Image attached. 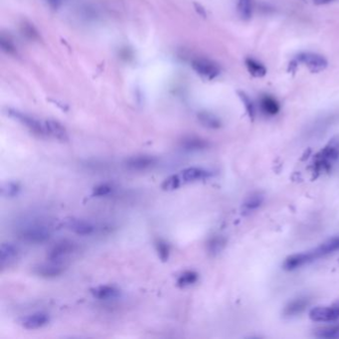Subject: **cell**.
<instances>
[{"label": "cell", "mask_w": 339, "mask_h": 339, "mask_svg": "<svg viewBox=\"0 0 339 339\" xmlns=\"http://www.w3.org/2000/svg\"><path fill=\"white\" fill-rule=\"evenodd\" d=\"M337 251H339V236L333 237L326 242L322 243L320 246L311 251L292 255L286 260L284 266L287 270H294L304 265H307L321 257L333 254Z\"/></svg>", "instance_id": "obj_1"}, {"label": "cell", "mask_w": 339, "mask_h": 339, "mask_svg": "<svg viewBox=\"0 0 339 339\" xmlns=\"http://www.w3.org/2000/svg\"><path fill=\"white\" fill-rule=\"evenodd\" d=\"M50 230L41 224H30L20 229L19 237L29 244H42L50 238Z\"/></svg>", "instance_id": "obj_2"}, {"label": "cell", "mask_w": 339, "mask_h": 339, "mask_svg": "<svg viewBox=\"0 0 339 339\" xmlns=\"http://www.w3.org/2000/svg\"><path fill=\"white\" fill-rule=\"evenodd\" d=\"M10 117H12L14 120L19 122L22 126H24L27 130H29L33 135L39 137V138H45L47 136V132L45 129V124L41 123L39 120L35 119L34 117H31L29 115H26L24 112L15 110V109H9Z\"/></svg>", "instance_id": "obj_3"}, {"label": "cell", "mask_w": 339, "mask_h": 339, "mask_svg": "<svg viewBox=\"0 0 339 339\" xmlns=\"http://www.w3.org/2000/svg\"><path fill=\"white\" fill-rule=\"evenodd\" d=\"M339 138L332 139L328 145L325 146L317 155L315 160V166L317 170H323L328 168L338 157Z\"/></svg>", "instance_id": "obj_4"}, {"label": "cell", "mask_w": 339, "mask_h": 339, "mask_svg": "<svg viewBox=\"0 0 339 339\" xmlns=\"http://www.w3.org/2000/svg\"><path fill=\"white\" fill-rule=\"evenodd\" d=\"M77 251V245L72 241L64 240L58 242L52 247L49 252V261L63 264L65 260H67L73 253Z\"/></svg>", "instance_id": "obj_5"}, {"label": "cell", "mask_w": 339, "mask_h": 339, "mask_svg": "<svg viewBox=\"0 0 339 339\" xmlns=\"http://www.w3.org/2000/svg\"><path fill=\"white\" fill-rule=\"evenodd\" d=\"M309 317L317 322H330L339 318V301L328 306H317L310 310Z\"/></svg>", "instance_id": "obj_6"}, {"label": "cell", "mask_w": 339, "mask_h": 339, "mask_svg": "<svg viewBox=\"0 0 339 339\" xmlns=\"http://www.w3.org/2000/svg\"><path fill=\"white\" fill-rule=\"evenodd\" d=\"M194 71L200 76L209 80L215 79L220 74V68L216 63L204 58L194 59L191 63Z\"/></svg>", "instance_id": "obj_7"}, {"label": "cell", "mask_w": 339, "mask_h": 339, "mask_svg": "<svg viewBox=\"0 0 339 339\" xmlns=\"http://www.w3.org/2000/svg\"><path fill=\"white\" fill-rule=\"evenodd\" d=\"M297 61L305 65L312 73L321 72L327 67V61L322 56L313 53H301L297 56Z\"/></svg>", "instance_id": "obj_8"}, {"label": "cell", "mask_w": 339, "mask_h": 339, "mask_svg": "<svg viewBox=\"0 0 339 339\" xmlns=\"http://www.w3.org/2000/svg\"><path fill=\"white\" fill-rule=\"evenodd\" d=\"M156 164V159L150 155H136L128 158L125 165L133 171H145Z\"/></svg>", "instance_id": "obj_9"}, {"label": "cell", "mask_w": 339, "mask_h": 339, "mask_svg": "<svg viewBox=\"0 0 339 339\" xmlns=\"http://www.w3.org/2000/svg\"><path fill=\"white\" fill-rule=\"evenodd\" d=\"M64 270L65 267L63 264L50 261L49 263L35 266L33 269V273L42 278H55L60 276L64 272Z\"/></svg>", "instance_id": "obj_10"}, {"label": "cell", "mask_w": 339, "mask_h": 339, "mask_svg": "<svg viewBox=\"0 0 339 339\" xmlns=\"http://www.w3.org/2000/svg\"><path fill=\"white\" fill-rule=\"evenodd\" d=\"M65 226L68 230L81 236L91 235L95 231V226L91 222L82 219L71 218L65 222Z\"/></svg>", "instance_id": "obj_11"}, {"label": "cell", "mask_w": 339, "mask_h": 339, "mask_svg": "<svg viewBox=\"0 0 339 339\" xmlns=\"http://www.w3.org/2000/svg\"><path fill=\"white\" fill-rule=\"evenodd\" d=\"M18 248L11 243H3L0 247V268L1 270L9 267L15 262L18 256Z\"/></svg>", "instance_id": "obj_12"}, {"label": "cell", "mask_w": 339, "mask_h": 339, "mask_svg": "<svg viewBox=\"0 0 339 339\" xmlns=\"http://www.w3.org/2000/svg\"><path fill=\"white\" fill-rule=\"evenodd\" d=\"M49 322V315L44 312H36L21 319V325L29 330H34L45 326Z\"/></svg>", "instance_id": "obj_13"}, {"label": "cell", "mask_w": 339, "mask_h": 339, "mask_svg": "<svg viewBox=\"0 0 339 339\" xmlns=\"http://www.w3.org/2000/svg\"><path fill=\"white\" fill-rule=\"evenodd\" d=\"M44 124H45V129H46L48 137H51L59 142L68 141L67 130L62 124L54 120H47L44 122Z\"/></svg>", "instance_id": "obj_14"}, {"label": "cell", "mask_w": 339, "mask_h": 339, "mask_svg": "<svg viewBox=\"0 0 339 339\" xmlns=\"http://www.w3.org/2000/svg\"><path fill=\"white\" fill-rule=\"evenodd\" d=\"M309 301L310 300L307 297H299L291 300L290 303L286 305L284 309V315L287 317H293L299 315L309 305Z\"/></svg>", "instance_id": "obj_15"}, {"label": "cell", "mask_w": 339, "mask_h": 339, "mask_svg": "<svg viewBox=\"0 0 339 339\" xmlns=\"http://www.w3.org/2000/svg\"><path fill=\"white\" fill-rule=\"evenodd\" d=\"M212 176V172L199 167H189L182 171L181 178L184 182H195L203 179H207Z\"/></svg>", "instance_id": "obj_16"}, {"label": "cell", "mask_w": 339, "mask_h": 339, "mask_svg": "<svg viewBox=\"0 0 339 339\" xmlns=\"http://www.w3.org/2000/svg\"><path fill=\"white\" fill-rule=\"evenodd\" d=\"M91 292L94 297L100 299V300L115 299L119 297L121 294V291L111 286H99V287L92 289Z\"/></svg>", "instance_id": "obj_17"}, {"label": "cell", "mask_w": 339, "mask_h": 339, "mask_svg": "<svg viewBox=\"0 0 339 339\" xmlns=\"http://www.w3.org/2000/svg\"><path fill=\"white\" fill-rule=\"evenodd\" d=\"M198 121L200 124L208 129L217 130L221 127L220 120L213 114L208 111H201L198 114Z\"/></svg>", "instance_id": "obj_18"}, {"label": "cell", "mask_w": 339, "mask_h": 339, "mask_svg": "<svg viewBox=\"0 0 339 339\" xmlns=\"http://www.w3.org/2000/svg\"><path fill=\"white\" fill-rule=\"evenodd\" d=\"M261 108L262 110L270 116H274L277 115L280 110V104L279 102L271 96L265 95L261 97Z\"/></svg>", "instance_id": "obj_19"}, {"label": "cell", "mask_w": 339, "mask_h": 339, "mask_svg": "<svg viewBox=\"0 0 339 339\" xmlns=\"http://www.w3.org/2000/svg\"><path fill=\"white\" fill-rule=\"evenodd\" d=\"M245 63H246V66H247V69H248L249 73L252 76H254L256 78H262V77L266 76L267 69L260 62L256 61L255 59H252V58H247Z\"/></svg>", "instance_id": "obj_20"}, {"label": "cell", "mask_w": 339, "mask_h": 339, "mask_svg": "<svg viewBox=\"0 0 339 339\" xmlns=\"http://www.w3.org/2000/svg\"><path fill=\"white\" fill-rule=\"evenodd\" d=\"M315 335L319 338H339V324L318 328L315 331Z\"/></svg>", "instance_id": "obj_21"}, {"label": "cell", "mask_w": 339, "mask_h": 339, "mask_svg": "<svg viewBox=\"0 0 339 339\" xmlns=\"http://www.w3.org/2000/svg\"><path fill=\"white\" fill-rule=\"evenodd\" d=\"M197 281L198 274L192 271H187L179 276V278L177 279V286L180 288H186L192 286Z\"/></svg>", "instance_id": "obj_22"}, {"label": "cell", "mask_w": 339, "mask_h": 339, "mask_svg": "<svg viewBox=\"0 0 339 339\" xmlns=\"http://www.w3.org/2000/svg\"><path fill=\"white\" fill-rule=\"evenodd\" d=\"M208 146V144L201 140V139H198V138H187L185 140H183L182 142V147L185 149V150H201V149H204L206 148Z\"/></svg>", "instance_id": "obj_23"}, {"label": "cell", "mask_w": 339, "mask_h": 339, "mask_svg": "<svg viewBox=\"0 0 339 339\" xmlns=\"http://www.w3.org/2000/svg\"><path fill=\"white\" fill-rule=\"evenodd\" d=\"M263 202H264V196L262 194H252L246 199L243 206L246 211H252V210L259 208Z\"/></svg>", "instance_id": "obj_24"}, {"label": "cell", "mask_w": 339, "mask_h": 339, "mask_svg": "<svg viewBox=\"0 0 339 339\" xmlns=\"http://www.w3.org/2000/svg\"><path fill=\"white\" fill-rule=\"evenodd\" d=\"M1 195L3 197H15L20 191V186L15 182H5L1 185Z\"/></svg>", "instance_id": "obj_25"}, {"label": "cell", "mask_w": 339, "mask_h": 339, "mask_svg": "<svg viewBox=\"0 0 339 339\" xmlns=\"http://www.w3.org/2000/svg\"><path fill=\"white\" fill-rule=\"evenodd\" d=\"M181 179L182 178H180L178 175H171L163 181V183L161 184V188L165 191L175 190L180 186Z\"/></svg>", "instance_id": "obj_26"}, {"label": "cell", "mask_w": 339, "mask_h": 339, "mask_svg": "<svg viewBox=\"0 0 339 339\" xmlns=\"http://www.w3.org/2000/svg\"><path fill=\"white\" fill-rule=\"evenodd\" d=\"M225 244H226V241L222 237L213 238L208 242V252L211 255H217L223 250Z\"/></svg>", "instance_id": "obj_27"}, {"label": "cell", "mask_w": 339, "mask_h": 339, "mask_svg": "<svg viewBox=\"0 0 339 339\" xmlns=\"http://www.w3.org/2000/svg\"><path fill=\"white\" fill-rule=\"evenodd\" d=\"M252 0H239L238 11L243 19L248 20L252 16Z\"/></svg>", "instance_id": "obj_28"}, {"label": "cell", "mask_w": 339, "mask_h": 339, "mask_svg": "<svg viewBox=\"0 0 339 339\" xmlns=\"http://www.w3.org/2000/svg\"><path fill=\"white\" fill-rule=\"evenodd\" d=\"M156 251L158 253V257L160 258L161 261L163 262H166L169 258V252H170V249H169V246L168 244L162 240H159L156 243Z\"/></svg>", "instance_id": "obj_29"}, {"label": "cell", "mask_w": 339, "mask_h": 339, "mask_svg": "<svg viewBox=\"0 0 339 339\" xmlns=\"http://www.w3.org/2000/svg\"><path fill=\"white\" fill-rule=\"evenodd\" d=\"M238 95H239V97L241 98L245 107H246V110L247 112L249 114L250 118L254 119V116H255V108H254V104L252 102V100L250 99V97H248L244 92H238Z\"/></svg>", "instance_id": "obj_30"}, {"label": "cell", "mask_w": 339, "mask_h": 339, "mask_svg": "<svg viewBox=\"0 0 339 339\" xmlns=\"http://www.w3.org/2000/svg\"><path fill=\"white\" fill-rule=\"evenodd\" d=\"M0 44H1V48L6 52L7 54H15L16 52V49H15V45L14 43L12 42V40L9 38V37H6L4 35L1 36V41H0Z\"/></svg>", "instance_id": "obj_31"}, {"label": "cell", "mask_w": 339, "mask_h": 339, "mask_svg": "<svg viewBox=\"0 0 339 339\" xmlns=\"http://www.w3.org/2000/svg\"><path fill=\"white\" fill-rule=\"evenodd\" d=\"M22 32L27 38L32 39V40H35L39 37L37 30L34 28L33 25H31L29 23H24L22 25Z\"/></svg>", "instance_id": "obj_32"}, {"label": "cell", "mask_w": 339, "mask_h": 339, "mask_svg": "<svg viewBox=\"0 0 339 339\" xmlns=\"http://www.w3.org/2000/svg\"><path fill=\"white\" fill-rule=\"evenodd\" d=\"M111 192V187L107 184H99L96 186L93 190V196L95 197H101L106 196Z\"/></svg>", "instance_id": "obj_33"}, {"label": "cell", "mask_w": 339, "mask_h": 339, "mask_svg": "<svg viewBox=\"0 0 339 339\" xmlns=\"http://www.w3.org/2000/svg\"><path fill=\"white\" fill-rule=\"evenodd\" d=\"M47 3L49 4V6L52 8V9H58L61 7V5L63 4L64 0H46Z\"/></svg>", "instance_id": "obj_34"}, {"label": "cell", "mask_w": 339, "mask_h": 339, "mask_svg": "<svg viewBox=\"0 0 339 339\" xmlns=\"http://www.w3.org/2000/svg\"><path fill=\"white\" fill-rule=\"evenodd\" d=\"M316 4H326V3H329L333 0H313Z\"/></svg>", "instance_id": "obj_35"}]
</instances>
